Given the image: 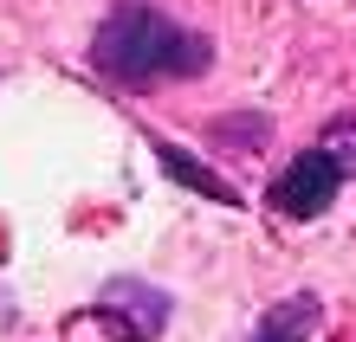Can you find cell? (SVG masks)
I'll return each mask as SVG.
<instances>
[{"label": "cell", "mask_w": 356, "mask_h": 342, "mask_svg": "<svg viewBox=\"0 0 356 342\" xmlns=\"http://www.w3.org/2000/svg\"><path fill=\"white\" fill-rule=\"evenodd\" d=\"M97 71H111L117 84H149V78H188L207 65V39L169 26L156 7L143 0H123V7L97 26Z\"/></svg>", "instance_id": "cell-1"}, {"label": "cell", "mask_w": 356, "mask_h": 342, "mask_svg": "<svg viewBox=\"0 0 356 342\" xmlns=\"http://www.w3.org/2000/svg\"><path fill=\"white\" fill-rule=\"evenodd\" d=\"M337 187H343V168L330 162L324 148H305V155H291V168L272 181V207L291 213V220H311V213H324L337 200Z\"/></svg>", "instance_id": "cell-2"}, {"label": "cell", "mask_w": 356, "mask_h": 342, "mask_svg": "<svg viewBox=\"0 0 356 342\" xmlns=\"http://www.w3.org/2000/svg\"><path fill=\"white\" fill-rule=\"evenodd\" d=\"M156 155H162V168H169L175 181H188L195 194H207V200H220V207H240V194L227 187L214 168H201V162H188V148H175V142H156Z\"/></svg>", "instance_id": "cell-3"}, {"label": "cell", "mask_w": 356, "mask_h": 342, "mask_svg": "<svg viewBox=\"0 0 356 342\" xmlns=\"http://www.w3.org/2000/svg\"><path fill=\"white\" fill-rule=\"evenodd\" d=\"M324 155L337 162V168H343V162L356 168V117H337V123H330V142H324Z\"/></svg>", "instance_id": "cell-4"}]
</instances>
